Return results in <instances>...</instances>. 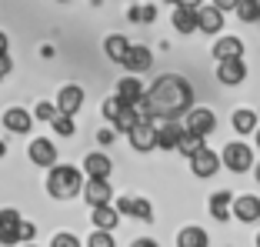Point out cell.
I'll return each mask as SVG.
<instances>
[{"instance_id":"1","label":"cell","mask_w":260,"mask_h":247,"mask_svg":"<svg viewBox=\"0 0 260 247\" xmlns=\"http://www.w3.org/2000/svg\"><path fill=\"white\" fill-rule=\"evenodd\" d=\"M147 104H150L153 117H164V120H177L180 114H190L193 110V87L177 74H164L157 77V84L147 94Z\"/></svg>"},{"instance_id":"2","label":"cell","mask_w":260,"mask_h":247,"mask_svg":"<svg viewBox=\"0 0 260 247\" xmlns=\"http://www.w3.org/2000/svg\"><path fill=\"white\" fill-rule=\"evenodd\" d=\"M84 184H87L84 174L77 167H67V164H57L47 174V191H50V197H60V201H70L77 194H84Z\"/></svg>"},{"instance_id":"3","label":"cell","mask_w":260,"mask_h":247,"mask_svg":"<svg viewBox=\"0 0 260 247\" xmlns=\"http://www.w3.org/2000/svg\"><path fill=\"white\" fill-rule=\"evenodd\" d=\"M220 164H223L227 170H234V174H244V170L253 167V150H250L247 144H240V140H234V144L223 147Z\"/></svg>"},{"instance_id":"4","label":"cell","mask_w":260,"mask_h":247,"mask_svg":"<svg viewBox=\"0 0 260 247\" xmlns=\"http://www.w3.org/2000/svg\"><path fill=\"white\" fill-rule=\"evenodd\" d=\"M214 127H217V117H214V110H210V107H193L190 114H187V120H184V131L187 134H197V137L214 134Z\"/></svg>"},{"instance_id":"5","label":"cell","mask_w":260,"mask_h":247,"mask_svg":"<svg viewBox=\"0 0 260 247\" xmlns=\"http://www.w3.org/2000/svg\"><path fill=\"white\" fill-rule=\"evenodd\" d=\"M20 224L23 217L17 214V210H0V244H20Z\"/></svg>"},{"instance_id":"6","label":"cell","mask_w":260,"mask_h":247,"mask_svg":"<svg viewBox=\"0 0 260 247\" xmlns=\"http://www.w3.org/2000/svg\"><path fill=\"white\" fill-rule=\"evenodd\" d=\"M130 144H134V150H140V154H147L150 147H157V123L140 120L137 127L130 131Z\"/></svg>"},{"instance_id":"7","label":"cell","mask_w":260,"mask_h":247,"mask_svg":"<svg viewBox=\"0 0 260 247\" xmlns=\"http://www.w3.org/2000/svg\"><path fill=\"white\" fill-rule=\"evenodd\" d=\"M210 54L217 57V64H227V60H244V40L240 37H220L214 44Z\"/></svg>"},{"instance_id":"8","label":"cell","mask_w":260,"mask_h":247,"mask_svg":"<svg viewBox=\"0 0 260 247\" xmlns=\"http://www.w3.org/2000/svg\"><path fill=\"white\" fill-rule=\"evenodd\" d=\"M190 170L197 177H214L217 170H220V154H214L210 147H204L197 157H190Z\"/></svg>"},{"instance_id":"9","label":"cell","mask_w":260,"mask_h":247,"mask_svg":"<svg viewBox=\"0 0 260 247\" xmlns=\"http://www.w3.org/2000/svg\"><path fill=\"white\" fill-rule=\"evenodd\" d=\"M80 104H84V87H77V84H67L60 94H57V110L67 117H74L77 110H80Z\"/></svg>"},{"instance_id":"10","label":"cell","mask_w":260,"mask_h":247,"mask_svg":"<svg viewBox=\"0 0 260 247\" xmlns=\"http://www.w3.org/2000/svg\"><path fill=\"white\" fill-rule=\"evenodd\" d=\"M184 140V123L180 120H164L157 127V147H167V150H177Z\"/></svg>"},{"instance_id":"11","label":"cell","mask_w":260,"mask_h":247,"mask_svg":"<svg viewBox=\"0 0 260 247\" xmlns=\"http://www.w3.org/2000/svg\"><path fill=\"white\" fill-rule=\"evenodd\" d=\"M110 197H114V191H110L107 180H87L84 184V201L90 204V207H107Z\"/></svg>"},{"instance_id":"12","label":"cell","mask_w":260,"mask_h":247,"mask_svg":"<svg viewBox=\"0 0 260 247\" xmlns=\"http://www.w3.org/2000/svg\"><path fill=\"white\" fill-rule=\"evenodd\" d=\"M150 64H153V54L147 50V47H140V44H130L127 57H123V67H127L130 74H144V70H150Z\"/></svg>"},{"instance_id":"13","label":"cell","mask_w":260,"mask_h":247,"mask_svg":"<svg viewBox=\"0 0 260 247\" xmlns=\"http://www.w3.org/2000/svg\"><path fill=\"white\" fill-rule=\"evenodd\" d=\"M30 161L37 164V167H57V147L47 137H37L30 144Z\"/></svg>"},{"instance_id":"14","label":"cell","mask_w":260,"mask_h":247,"mask_svg":"<svg viewBox=\"0 0 260 247\" xmlns=\"http://www.w3.org/2000/svg\"><path fill=\"white\" fill-rule=\"evenodd\" d=\"M217 80L220 84H244L247 80V64L244 60H227V64H217Z\"/></svg>"},{"instance_id":"15","label":"cell","mask_w":260,"mask_h":247,"mask_svg":"<svg viewBox=\"0 0 260 247\" xmlns=\"http://www.w3.org/2000/svg\"><path fill=\"white\" fill-rule=\"evenodd\" d=\"M117 97H120L127 107H134V104H140L147 97V90H144V84H140L137 77H123L120 84H117Z\"/></svg>"},{"instance_id":"16","label":"cell","mask_w":260,"mask_h":247,"mask_svg":"<svg viewBox=\"0 0 260 247\" xmlns=\"http://www.w3.org/2000/svg\"><path fill=\"white\" fill-rule=\"evenodd\" d=\"M230 214H237L240 221H247V224H253L260 217V197H253V194H244V197H234V210Z\"/></svg>"},{"instance_id":"17","label":"cell","mask_w":260,"mask_h":247,"mask_svg":"<svg viewBox=\"0 0 260 247\" xmlns=\"http://www.w3.org/2000/svg\"><path fill=\"white\" fill-rule=\"evenodd\" d=\"M197 30H204L207 37L210 34H220L223 30V14L217 7H200L197 10Z\"/></svg>"},{"instance_id":"18","label":"cell","mask_w":260,"mask_h":247,"mask_svg":"<svg viewBox=\"0 0 260 247\" xmlns=\"http://www.w3.org/2000/svg\"><path fill=\"white\" fill-rule=\"evenodd\" d=\"M110 157L107 154H87L84 157V170L90 174V180H107L110 177Z\"/></svg>"},{"instance_id":"19","label":"cell","mask_w":260,"mask_h":247,"mask_svg":"<svg viewBox=\"0 0 260 247\" xmlns=\"http://www.w3.org/2000/svg\"><path fill=\"white\" fill-rule=\"evenodd\" d=\"M4 127L14 131V134H27L30 131V114H27L23 107H10L7 114H4Z\"/></svg>"},{"instance_id":"20","label":"cell","mask_w":260,"mask_h":247,"mask_svg":"<svg viewBox=\"0 0 260 247\" xmlns=\"http://www.w3.org/2000/svg\"><path fill=\"white\" fill-rule=\"evenodd\" d=\"M127 50H130V40L123 37V34H110V37H107V44H104V54H107L114 64H123Z\"/></svg>"},{"instance_id":"21","label":"cell","mask_w":260,"mask_h":247,"mask_svg":"<svg viewBox=\"0 0 260 247\" xmlns=\"http://www.w3.org/2000/svg\"><path fill=\"white\" fill-rule=\"evenodd\" d=\"M230 207H234V194L230 191H217L214 197H210V214H214V221H227Z\"/></svg>"},{"instance_id":"22","label":"cell","mask_w":260,"mask_h":247,"mask_svg":"<svg viewBox=\"0 0 260 247\" xmlns=\"http://www.w3.org/2000/svg\"><path fill=\"white\" fill-rule=\"evenodd\" d=\"M93 227H97V231H114V227H117V221H120V214H117V207H110V204H107V207H93Z\"/></svg>"},{"instance_id":"23","label":"cell","mask_w":260,"mask_h":247,"mask_svg":"<svg viewBox=\"0 0 260 247\" xmlns=\"http://www.w3.org/2000/svg\"><path fill=\"white\" fill-rule=\"evenodd\" d=\"M207 244H210V237L204 227H184L177 234V247H207Z\"/></svg>"},{"instance_id":"24","label":"cell","mask_w":260,"mask_h":247,"mask_svg":"<svg viewBox=\"0 0 260 247\" xmlns=\"http://www.w3.org/2000/svg\"><path fill=\"white\" fill-rule=\"evenodd\" d=\"M174 27H177L180 34H193V30H197V10L177 7V10H174Z\"/></svg>"},{"instance_id":"25","label":"cell","mask_w":260,"mask_h":247,"mask_svg":"<svg viewBox=\"0 0 260 247\" xmlns=\"http://www.w3.org/2000/svg\"><path fill=\"white\" fill-rule=\"evenodd\" d=\"M234 131L237 134H257V114L253 110H237L234 114Z\"/></svg>"},{"instance_id":"26","label":"cell","mask_w":260,"mask_h":247,"mask_svg":"<svg viewBox=\"0 0 260 247\" xmlns=\"http://www.w3.org/2000/svg\"><path fill=\"white\" fill-rule=\"evenodd\" d=\"M204 147H207V144H204V137H197V134H187V131H184V140H180V147H177V150H180V154L190 161V157H197Z\"/></svg>"},{"instance_id":"27","label":"cell","mask_w":260,"mask_h":247,"mask_svg":"<svg viewBox=\"0 0 260 247\" xmlns=\"http://www.w3.org/2000/svg\"><path fill=\"white\" fill-rule=\"evenodd\" d=\"M137 123H140V117L134 114V107H123V110H120V117L114 120V131H120V134H130L134 127H137Z\"/></svg>"},{"instance_id":"28","label":"cell","mask_w":260,"mask_h":247,"mask_svg":"<svg viewBox=\"0 0 260 247\" xmlns=\"http://www.w3.org/2000/svg\"><path fill=\"white\" fill-rule=\"evenodd\" d=\"M237 17L244 23L260 20V0H240V4H237Z\"/></svg>"},{"instance_id":"29","label":"cell","mask_w":260,"mask_h":247,"mask_svg":"<svg viewBox=\"0 0 260 247\" xmlns=\"http://www.w3.org/2000/svg\"><path fill=\"white\" fill-rule=\"evenodd\" d=\"M130 217H137V221H153L150 201H144V197H134V210H130Z\"/></svg>"},{"instance_id":"30","label":"cell","mask_w":260,"mask_h":247,"mask_svg":"<svg viewBox=\"0 0 260 247\" xmlns=\"http://www.w3.org/2000/svg\"><path fill=\"white\" fill-rule=\"evenodd\" d=\"M130 20H140V23H153L157 20V7H130Z\"/></svg>"},{"instance_id":"31","label":"cell","mask_w":260,"mask_h":247,"mask_svg":"<svg viewBox=\"0 0 260 247\" xmlns=\"http://www.w3.org/2000/svg\"><path fill=\"white\" fill-rule=\"evenodd\" d=\"M123 107H127V104H123L120 97H117V94H114V97H107V101H104V117H107V120H117Z\"/></svg>"},{"instance_id":"32","label":"cell","mask_w":260,"mask_h":247,"mask_svg":"<svg viewBox=\"0 0 260 247\" xmlns=\"http://www.w3.org/2000/svg\"><path fill=\"white\" fill-rule=\"evenodd\" d=\"M54 131L60 134V137H74V117L57 114V117H54Z\"/></svg>"},{"instance_id":"33","label":"cell","mask_w":260,"mask_h":247,"mask_svg":"<svg viewBox=\"0 0 260 247\" xmlns=\"http://www.w3.org/2000/svg\"><path fill=\"white\" fill-rule=\"evenodd\" d=\"M60 114L57 110V104H50V101H44V104H37V120H47V123H54V117Z\"/></svg>"},{"instance_id":"34","label":"cell","mask_w":260,"mask_h":247,"mask_svg":"<svg viewBox=\"0 0 260 247\" xmlns=\"http://www.w3.org/2000/svg\"><path fill=\"white\" fill-rule=\"evenodd\" d=\"M50 247H80V240L74 237V234H67V231H60L54 240H50Z\"/></svg>"},{"instance_id":"35","label":"cell","mask_w":260,"mask_h":247,"mask_svg":"<svg viewBox=\"0 0 260 247\" xmlns=\"http://www.w3.org/2000/svg\"><path fill=\"white\" fill-rule=\"evenodd\" d=\"M87 247H117V244H114V237H110L107 231H97V234L90 237V244H87Z\"/></svg>"},{"instance_id":"36","label":"cell","mask_w":260,"mask_h":247,"mask_svg":"<svg viewBox=\"0 0 260 247\" xmlns=\"http://www.w3.org/2000/svg\"><path fill=\"white\" fill-rule=\"evenodd\" d=\"M240 0H210V7H217L220 14H227V10H237Z\"/></svg>"},{"instance_id":"37","label":"cell","mask_w":260,"mask_h":247,"mask_svg":"<svg viewBox=\"0 0 260 247\" xmlns=\"http://www.w3.org/2000/svg\"><path fill=\"white\" fill-rule=\"evenodd\" d=\"M34 234H37V227H34L30 221H23L20 224V240H34Z\"/></svg>"},{"instance_id":"38","label":"cell","mask_w":260,"mask_h":247,"mask_svg":"<svg viewBox=\"0 0 260 247\" xmlns=\"http://www.w3.org/2000/svg\"><path fill=\"white\" fill-rule=\"evenodd\" d=\"M114 134H117L114 127H104V131L97 134V140H100V144H110V140H114Z\"/></svg>"},{"instance_id":"39","label":"cell","mask_w":260,"mask_h":247,"mask_svg":"<svg viewBox=\"0 0 260 247\" xmlns=\"http://www.w3.org/2000/svg\"><path fill=\"white\" fill-rule=\"evenodd\" d=\"M10 67H14V64H10V57H7V54H0V77H7Z\"/></svg>"},{"instance_id":"40","label":"cell","mask_w":260,"mask_h":247,"mask_svg":"<svg viewBox=\"0 0 260 247\" xmlns=\"http://www.w3.org/2000/svg\"><path fill=\"white\" fill-rule=\"evenodd\" d=\"M177 7H187V10H200V0H170Z\"/></svg>"},{"instance_id":"41","label":"cell","mask_w":260,"mask_h":247,"mask_svg":"<svg viewBox=\"0 0 260 247\" xmlns=\"http://www.w3.org/2000/svg\"><path fill=\"white\" fill-rule=\"evenodd\" d=\"M130 247H160V244H157V240H150V237H140V240H134Z\"/></svg>"},{"instance_id":"42","label":"cell","mask_w":260,"mask_h":247,"mask_svg":"<svg viewBox=\"0 0 260 247\" xmlns=\"http://www.w3.org/2000/svg\"><path fill=\"white\" fill-rule=\"evenodd\" d=\"M7 44H10V40H7V34L0 30V54H7Z\"/></svg>"},{"instance_id":"43","label":"cell","mask_w":260,"mask_h":247,"mask_svg":"<svg viewBox=\"0 0 260 247\" xmlns=\"http://www.w3.org/2000/svg\"><path fill=\"white\" fill-rule=\"evenodd\" d=\"M253 140H257V147H260V131H257V134H253Z\"/></svg>"},{"instance_id":"44","label":"cell","mask_w":260,"mask_h":247,"mask_svg":"<svg viewBox=\"0 0 260 247\" xmlns=\"http://www.w3.org/2000/svg\"><path fill=\"white\" fill-rule=\"evenodd\" d=\"M257 184H260V164H257Z\"/></svg>"},{"instance_id":"45","label":"cell","mask_w":260,"mask_h":247,"mask_svg":"<svg viewBox=\"0 0 260 247\" xmlns=\"http://www.w3.org/2000/svg\"><path fill=\"white\" fill-rule=\"evenodd\" d=\"M4 150H7V147H4V144H0V157H4Z\"/></svg>"},{"instance_id":"46","label":"cell","mask_w":260,"mask_h":247,"mask_svg":"<svg viewBox=\"0 0 260 247\" xmlns=\"http://www.w3.org/2000/svg\"><path fill=\"white\" fill-rule=\"evenodd\" d=\"M23 247H37V244H23Z\"/></svg>"},{"instance_id":"47","label":"cell","mask_w":260,"mask_h":247,"mask_svg":"<svg viewBox=\"0 0 260 247\" xmlns=\"http://www.w3.org/2000/svg\"><path fill=\"white\" fill-rule=\"evenodd\" d=\"M257 247H260V234H257Z\"/></svg>"},{"instance_id":"48","label":"cell","mask_w":260,"mask_h":247,"mask_svg":"<svg viewBox=\"0 0 260 247\" xmlns=\"http://www.w3.org/2000/svg\"><path fill=\"white\" fill-rule=\"evenodd\" d=\"M60 4H67V0H60Z\"/></svg>"},{"instance_id":"49","label":"cell","mask_w":260,"mask_h":247,"mask_svg":"<svg viewBox=\"0 0 260 247\" xmlns=\"http://www.w3.org/2000/svg\"><path fill=\"white\" fill-rule=\"evenodd\" d=\"M0 80H4V77H0Z\"/></svg>"}]
</instances>
